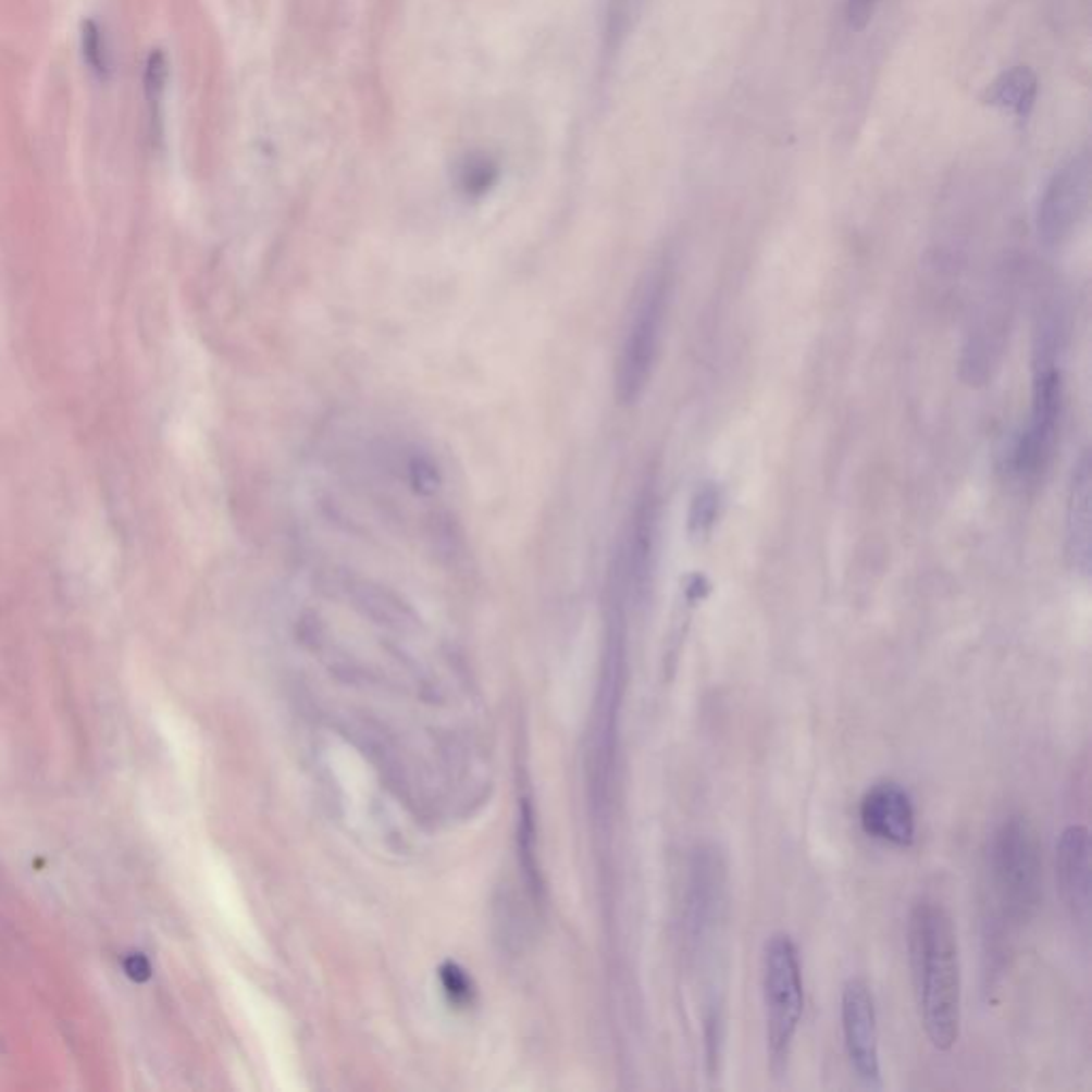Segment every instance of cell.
Here are the masks:
<instances>
[{
    "mask_svg": "<svg viewBox=\"0 0 1092 1092\" xmlns=\"http://www.w3.org/2000/svg\"><path fill=\"white\" fill-rule=\"evenodd\" d=\"M907 950L922 1029L936 1050L950 1052L960 1039L963 973L958 934L941 903L920 898L911 907Z\"/></svg>",
    "mask_w": 1092,
    "mask_h": 1092,
    "instance_id": "obj_1",
    "label": "cell"
},
{
    "mask_svg": "<svg viewBox=\"0 0 1092 1092\" xmlns=\"http://www.w3.org/2000/svg\"><path fill=\"white\" fill-rule=\"evenodd\" d=\"M988 874L1005 922L1027 925L1043 896V860L1035 826L1016 814L1003 819L988 843Z\"/></svg>",
    "mask_w": 1092,
    "mask_h": 1092,
    "instance_id": "obj_2",
    "label": "cell"
},
{
    "mask_svg": "<svg viewBox=\"0 0 1092 1092\" xmlns=\"http://www.w3.org/2000/svg\"><path fill=\"white\" fill-rule=\"evenodd\" d=\"M1058 335L1056 319H1050L1039 331L1029 425L1018 437L1009 461L1012 474L1027 485L1038 483L1047 472L1060 434L1065 384L1056 361Z\"/></svg>",
    "mask_w": 1092,
    "mask_h": 1092,
    "instance_id": "obj_3",
    "label": "cell"
},
{
    "mask_svg": "<svg viewBox=\"0 0 1092 1092\" xmlns=\"http://www.w3.org/2000/svg\"><path fill=\"white\" fill-rule=\"evenodd\" d=\"M672 284L670 265L659 263L647 273L634 299L615 368V390L625 406L636 404L645 395L656 372Z\"/></svg>",
    "mask_w": 1092,
    "mask_h": 1092,
    "instance_id": "obj_4",
    "label": "cell"
},
{
    "mask_svg": "<svg viewBox=\"0 0 1092 1092\" xmlns=\"http://www.w3.org/2000/svg\"><path fill=\"white\" fill-rule=\"evenodd\" d=\"M762 994H765L766 1047L772 1074L787 1069L794 1039L798 1035L805 1012V982L801 956L787 932H774L766 939L762 954Z\"/></svg>",
    "mask_w": 1092,
    "mask_h": 1092,
    "instance_id": "obj_5",
    "label": "cell"
},
{
    "mask_svg": "<svg viewBox=\"0 0 1092 1092\" xmlns=\"http://www.w3.org/2000/svg\"><path fill=\"white\" fill-rule=\"evenodd\" d=\"M1091 199V157L1069 159L1050 177L1038 208L1039 241L1047 248L1067 244L1087 216Z\"/></svg>",
    "mask_w": 1092,
    "mask_h": 1092,
    "instance_id": "obj_6",
    "label": "cell"
},
{
    "mask_svg": "<svg viewBox=\"0 0 1092 1092\" xmlns=\"http://www.w3.org/2000/svg\"><path fill=\"white\" fill-rule=\"evenodd\" d=\"M841 1029L845 1052L856 1078L865 1089H883L877 1005L871 983L865 978H849L841 992Z\"/></svg>",
    "mask_w": 1092,
    "mask_h": 1092,
    "instance_id": "obj_7",
    "label": "cell"
},
{
    "mask_svg": "<svg viewBox=\"0 0 1092 1092\" xmlns=\"http://www.w3.org/2000/svg\"><path fill=\"white\" fill-rule=\"evenodd\" d=\"M858 816L865 834L873 841L901 849L916 843V805L898 781L881 779L873 783L860 798Z\"/></svg>",
    "mask_w": 1092,
    "mask_h": 1092,
    "instance_id": "obj_8",
    "label": "cell"
},
{
    "mask_svg": "<svg viewBox=\"0 0 1092 1092\" xmlns=\"http://www.w3.org/2000/svg\"><path fill=\"white\" fill-rule=\"evenodd\" d=\"M725 909V867L715 849L698 847L692 858L687 927L692 945L703 947L717 932Z\"/></svg>",
    "mask_w": 1092,
    "mask_h": 1092,
    "instance_id": "obj_9",
    "label": "cell"
},
{
    "mask_svg": "<svg viewBox=\"0 0 1092 1092\" xmlns=\"http://www.w3.org/2000/svg\"><path fill=\"white\" fill-rule=\"evenodd\" d=\"M1056 881L1060 898L1074 922L1091 920V832L1082 823H1071L1056 843Z\"/></svg>",
    "mask_w": 1092,
    "mask_h": 1092,
    "instance_id": "obj_10",
    "label": "cell"
},
{
    "mask_svg": "<svg viewBox=\"0 0 1092 1092\" xmlns=\"http://www.w3.org/2000/svg\"><path fill=\"white\" fill-rule=\"evenodd\" d=\"M1092 468L1089 452L1074 468L1067 517H1065V553L1071 570L1080 576L1091 574L1092 559Z\"/></svg>",
    "mask_w": 1092,
    "mask_h": 1092,
    "instance_id": "obj_11",
    "label": "cell"
},
{
    "mask_svg": "<svg viewBox=\"0 0 1092 1092\" xmlns=\"http://www.w3.org/2000/svg\"><path fill=\"white\" fill-rule=\"evenodd\" d=\"M1038 99V75L1029 66H1014L1001 73L983 95V101L992 108L1012 111L1018 117H1027Z\"/></svg>",
    "mask_w": 1092,
    "mask_h": 1092,
    "instance_id": "obj_12",
    "label": "cell"
},
{
    "mask_svg": "<svg viewBox=\"0 0 1092 1092\" xmlns=\"http://www.w3.org/2000/svg\"><path fill=\"white\" fill-rule=\"evenodd\" d=\"M497 179V164L492 159L474 154L459 164V186L470 197L485 195Z\"/></svg>",
    "mask_w": 1092,
    "mask_h": 1092,
    "instance_id": "obj_13",
    "label": "cell"
},
{
    "mask_svg": "<svg viewBox=\"0 0 1092 1092\" xmlns=\"http://www.w3.org/2000/svg\"><path fill=\"white\" fill-rule=\"evenodd\" d=\"M82 46H84V60L90 66V71L97 73L99 77H108V73H110L108 41H106L103 28L95 20H88L84 24Z\"/></svg>",
    "mask_w": 1092,
    "mask_h": 1092,
    "instance_id": "obj_14",
    "label": "cell"
},
{
    "mask_svg": "<svg viewBox=\"0 0 1092 1092\" xmlns=\"http://www.w3.org/2000/svg\"><path fill=\"white\" fill-rule=\"evenodd\" d=\"M166 75H169L166 55H164L161 50H154V52L150 54L148 69H146V92H148V101H150V106L154 108L152 117H157V108H159V106H161V101H163L164 88H166Z\"/></svg>",
    "mask_w": 1092,
    "mask_h": 1092,
    "instance_id": "obj_15",
    "label": "cell"
},
{
    "mask_svg": "<svg viewBox=\"0 0 1092 1092\" xmlns=\"http://www.w3.org/2000/svg\"><path fill=\"white\" fill-rule=\"evenodd\" d=\"M717 504H719V497H717L712 485H705L703 489H698L694 501H692V514H690V525L694 532L705 534L709 530L715 521V514H717Z\"/></svg>",
    "mask_w": 1092,
    "mask_h": 1092,
    "instance_id": "obj_16",
    "label": "cell"
},
{
    "mask_svg": "<svg viewBox=\"0 0 1092 1092\" xmlns=\"http://www.w3.org/2000/svg\"><path fill=\"white\" fill-rule=\"evenodd\" d=\"M879 0H847V20L854 30H863L873 20Z\"/></svg>",
    "mask_w": 1092,
    "mask_h": 1092,
    "instance_id": "obj_17",
    "label": "cell"
}]
</instances>
